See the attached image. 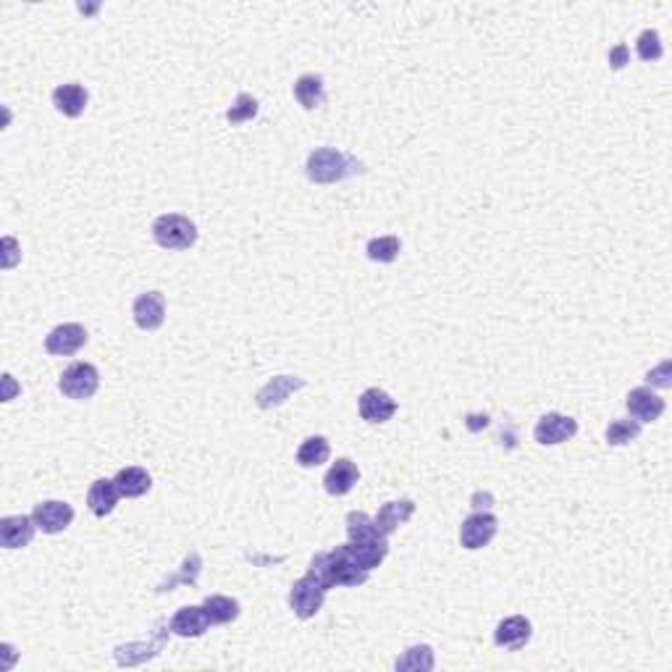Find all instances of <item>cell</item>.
I'll use <instances>...</instances> for the list:
<instances>
[{"instance_id":"f1b7e54d","label":"cell","mask_w":672,"mask_h":672,"mask_svg":"<svg viewBox=\"0 0 672 672\" xmlns=\"http://www.w3.org/2000/svg\"><path fill=\"white\" fill-rule=\"evenodd\" d=\"M400 250H402L400 237H394V234H389V237H376V240L368 242V258H371L374 263H394L397 255H400Z\"/></svg>"},{"instance_id":"ffe728a7","label":"cell","mask_w":672,"mask_h":672,"mask_svg":"<svg viewBox=\"0 0 672 672\" xmlns=\"http://www.w3.org/2000/svg\"><path fill=\"white\" fill-rule=\"evenodd\" d=\"M415 515V502L412 499H397V502H386L378 515L374 517L378 525V531L383 534V536H392L400 525H404L410 517Z\"/></svg>"},{"instance_id":"d6a6232c","label":"cell","mask_w":672,"mask_h":672,"mask_svg":"<svg viewBox=\"0 0 672 672\" xmlns=\"http://www.w3.org/2000/svg\"><path fill=\"white\" fill-rule=\"evenodd\" d=\"M182 567H185V570H182L179 575H174V578H168V581L163 583L161 592H171V586H176V583H182V581H189V583H194V581H197V575H200V567H203V560H200V554H189Z\"/></svg>"},{"instance_id":"3957f363","label":"cell","mask_w":672,"mask_h":672,"mask_svg":"<svg viewBox=\"0 0 672 672\" xmlns=\"http://www.w3.org/2000/svg\"><path fill=\"white\" fill-rule=\"evenodd\" d=\"M153 240L161 244L163 250H189L197 242V226L187 215L163 213L153 223Z\"/></svg>"},{"instance_id":"5bb4252c","label":"cell","mask_w":672,"mask_h":672,"mask_svg":"<svg viewBox=\"0 0 672 672\" xmlns=\"http://www.w3.org/2000/svg\"><path fill=\"white\" fill-rule=\"evenodd\" d=\"M339 552L350 560L352 565L371 573L374 567H378L386 554H389V541H371V544H355V541H347L339 546Z\"/></svg>"},{"instance_id":"9c48e42d","label":"cell","mask_w":672,"mask_h":672,"mask_svg":"<svg viewBox=\"0 0 672 672\" xmlns=\"http://www.w3.org/2000/svg\"><path fill=\"white\" fill-rule=\"evenodd\" d=\"M32 517H34V523H37V528L43 534H61V531H66L71 525L74 510H71V505H66L61 499H51V502L34 505Z\"/></svg>"},{"instance_id":"5b68a950","label":"cell","mask_w":672,"mask_h":672,"mask_svg":"<svg viewBox=\"0 0 672 672\" xmlns=\"http://www.w3.org/2000/svg\"><path fill=\"white\" fill-rule=\"evenodd\" d=\"M98 386H100V374H98V368L92 363H74V365H69L61 374V381H58L61 394L69 397V400H77V402L95 397Z\"/></svg>"},{"instance_id":"4316f807","label":"cell","mask_w":672,"mask_h":672,"mask_svg":"<svg viewBox=\"0 0 672 672\" xmlns=\"http://www.w3.org/2000/svg\"><path fill=\"white\" fill-rule=\"evenodd\" d=\"M331 455V447H328V441L323 439V436H310V439H305L302 444H299V450H297V462L302 465V468H318L323 465L326 459Z\"/></svg>"},{"instance_id":"30bf717a","label":"cell","mask_w":672,"mask_h":672,"mask_svg":"<svg viewBox=\"0 0 672 672\" xmlns=\"http://www.w3.org/2000/svg\"><path fill=\"white\" fill-rule=\"evenodd\" d=\"M531 636H534L531 620L523 618V615H512V618H505L497 625L494 644L499 646V648H505V651H517V648H523V646L531 641Z\"/></svg>"},{"instance_id":"4dcf8cb0","label":"cell","mask_w":672,"mask_h":672,"mask_svg":"<svg viewBox=\"0 0 672 672\" xmlns=\"http://www.w3.org/2000/svg\"><path fill=\"white\" fill-rule=\"evenodd\" d=\"M636 51H639V58H641V61H648V63L659 61V58L665 55V51H662V40H659V32H657V29H644V32L639 34Z\"/></svg>"},{"instance_id":"83f0119b","label":"cell","mask_w":672,"mask_h":672,"mask_svg":"<svg viewBox=\"0 0 672 672\" xmlns=\"http://www.w3.org/2000/svg\"><path fill=\"white\" fill-rule=\"evenodd\" d=\"M397 670H433V648L431 646H410L394 665Z\"/></svg>"},{"instance_id":"1f68e13d","label":"cell","mask_w":672,"mask_h":672,"mask_svg":"<svg viewBox=\"0 0 672 672\" xmlns=\"http://www.w3.org/2000/svg\"><path fill=\"white\" fill-rule=\"evenodd\" d=\"M258 100L252 98V95H237V103L226 110V121H232V124H242V121H252L255 116H258Z\"/></svg>"},{"instance_id":"52a82bcc","label":"cell","mask_w":672,"mask_h":672,"mask_svg":"<svg viewBox=\"0 0 672 672\" xmlns=\"http://www.w3.org/2000/svg\"><path fill=\"white\" fill-rule=\"evenodd\" d=\"M497 517L491 512H473L462 525H459V544L470 552L484 549L491 544V538L497 536Z\"/></svg>"},{"instance_id":"ac0fdd59","label":"cell","mask_w":672,"mask_h":672,"mask_svg":"<svg viewBox=\"0 0 672 672\" xmlns=\"http://www.w3.org/2000/svg\"><path fill=\"white\" fill-rule=\"evenodd\" d=\"M357 481H360L357 465L350 458H339L328 468V473L323 478V486H326V491L331 497H345V494H350L352 488H355Z\"/></svg>"},{"instance_id":"f546056e","label":"cell","mask_w":672,"mask_h":672,"mask_svg":"<svg viewBox=\"0 0 672 672\" xmlns=\"http://www.w3.org/2000/svg\"><path fill=\"white\" fill-rule=\"evenodd\" d=\"M639 436H641V423H639V421H612V423L607 426V433H604V439H607L610 447L630 444V441H636Z\"/></svg>"},{"instance_id":"44dd1931","label":"cell","mask_w":672,"mask_h":672,"mask_svg":"<svg viewBox=\"0 0 672 672\" xmlns=\"http://www.w3.org/2000/svg\"><path fill=\"white\" fill-rule=\"evenodd\" d=\"M118 488L113 481H108V478H98L95 484L90 486V491H87V507L90 512L95 515V517H106L110 512L116 510V505H118Z\"/></svg>"},{"instance_id":"7c38bea8","label":"cell","mask_w":672,"mask_h":672,"mask_svg":"<svg viewBox=\"0 0 672 672\" xmlns=\"http://www.w3.org/2000/svg\"><path fill=\"white\" fill-rule=\"evenodd\" d=\"M357 407H360L363 421L365 423H374V426L392 421L394 412H397V402L383 389H365L360 394V400H357Z\"/></svg>"},{"instance_id":"484cf974","label":"cell","mask_w":672,"mask_h":672,"mask_svg":"<svg viewBox=\"0 0 672 672\" xmlns=\"http://www.w3.org/2000/svg\"><path fill=\"white\" fill-rule=\"evenodd\" d=\"M203 607H205V612H208V618L213 625H226V622H232V620L240 618V601L237 599H232V596H208L205 601H203Z\"/></svg>"},{"instance_id":"9a60e30c","label":"cell","mask_w":672,"mask_h":672,"mask_svg":"<svg viewBox=\"0 0 672 672\" xmlns=\"http://www.w3.org/2000/svg\"><path fill=\"white\" fill-rule=\"evenodd\" d=\"M37 523L32 515H8L0 520V544L5 549H22L34 538Z\"/></svg>"},{"instance_id":"836d02e7","label":"cell","mask_w":672,"mask_h":672,"mask_svg":"<svg viewBox=\"0 0 672 672\" xmlns=\"http://www.w3.org/2000/svg\"><path fill=\"white\" fill-rule=\"evenodd\" d=\"M670 371H672L670 363H662V365H659L657 371H648L646 381H648V383H654V386H662V389H667V386H672Z\"/></svg>"},{"instance_id":"e0dca14e","label":"cell","mask_w":672,"mask_h":672,"mask_svg":"<svg viewBox=\"0 0 672 672\" xmlns=\"http://www.w3.org/2000/svg\"><path fill=\"white\" fill-rule=\"evenodd\" d=\"M305 386V381L297 376H276L270 378L269 383L258 392V397H255V402L260 410H273V407H279V404H284L295 392H299Z\"/></svg>"},{"instance_id":"7a4b0ae2","label":"cell","mask_w":672,"mask_h":672,"mask_svg":"<svg viewBox=\"0 0 672 672\" xmlns=\"http://www.w3.org/2000/svg\"><path fill=\"white\" fill-rule=\"evenodd\" d=\"M310 570L321 578L326 592L336 589V586H363L368 581V573L352 565L350 560L339 552V546L334 552L316 554L313 563H310Z\"/></svg>"},{"instance_id":"d590c367","label":"cell","mask_w":672,"mask_h":672,"mask_svg":"<svg viewBox=\"0 0 672 672\" xmlns=\"http://www.w3.org/2000/svg\"><path fill=\"white\" fill-rule=\"evenodd\" d=\"M465 426L470 431H481L488 426V415H468V421H465Z\"/></svg>"},{"instance_id":"4fadbf2b","label":"cell","mask_w":672,"mask_h":672,"mask_svg":"<svg viewBox=\"0 0 672 672\" xmlns=\"http://www.w3.org/2000/svg\"><path fill=\"white\" fill-rule=\"evenodd\" d=\"M135 323L142 331H156L166 321V297L161 292H145L135 299L132 305Z\"/></svg>"},{"instance_id":"8992f818","label":"cell","mask_w":672,"mask_h":672,"mask_svg":"<svg viewBox=\"0 0 672 672\" xmlns=\"http://www.w3.org/2000/svg\"><path fill=\"white\" fill-rule=\"evenodd\" d=\"M578 433V421L563 415V412H546L541 415L534 429V436L541 447H557V444H565L573 436Z\"/></svg>"},{"instance_id":"2e32d148","label":"cell","mask_w":672,"mask_h":672,"mask_svg":"<svg viewBox=\"0 0 672 672\" xmlns=\"http://www.w3.org/2000/svg\"><path fill=\"white\" fill-rule=\"evenodd\" d=\"M213 622L208 618V612H205V607L200 604V607H182L171 622H168V628H171V633L174 636H182V639H200L208 628H211Z\"/></svg>"},{"instance_id":"d6986e66","label":"cell","mask_w":672,"mask_h":672,"mask_svg":"<svg viewBox=\"0 0 672 672\" xmlns=\"http://www.w3.org/2000/svg\"><path fill=\"white\" fill-rule=\"evenodd\" d=\"M90 103V95L87 90L77 84V81H69V84H61L53 90V106L58 113H63L66 118H80L84 113V108Z\"/></svg>"},{"instance_id":"ba28073f","label":"cell","mask_w":672,"mask_h":672,"mask_svg":"<svg viewBox=\"0 0 672 672\" xmlns=\"http://www.w3.org/2000/svg\"><path fill=\"white\" fill-rule=\"evenodd\" d=\"M87 345V328L80 323H63L55 326L53 331L45 336V350L58 357H69L77 355Z\"/></svg>"},{"instance_id":"277c9868","label":"cell","mask_w":672,"mask_h":672,"mask_svg":"<svg viewBox=\"0 0 672 672\" xmlns=\"http://www.w3.org/2000/svg\"><path fill=\"white\" fill-rule=\"evenodd\" d=\"M323 599H326V586L321 583V578L308 570L297 583H292V592H289V607L299 620L316 618L321 612Z\"/></svg>"},{"instance_id":"7402d4cb","label":"cell","mask_w":672,"mask_h":672,"mask_svg":"<svg viewBox=\"0 0 672 672\" xmlns=\"http://www.w3.org/2000/svg\"><path fill=\"white\" fill-rule=\"evenodd\" d=\"M113 484L118 488V494L121 497H127V499H137V497H145L147 491H150V486H153V478H150V473L145 470V468H124V470H118L116 473V478H113Z\"/></svg>"},{"instance_id":"e575fe53","label":"cell","mask_w":672,"mask_h":672,"mask_svg":"<svg viewBox=\"0 0 672 672\" xmlns=\"http://www.w3.org/2000/svg\"><path fill=\"white\" fill-rule=\"evenodd\" d=\"M625 63H630V51H628V45L625 43H620L615 45L612 51H610V66L620 71V69H625Z\"/></svg>"},{"instance_id":"d4e9b609","label":"cell","mask_w":672,"mask_h":672,"mask_svg":"<svg viewBox=\"0 0 672 672\" xmlns=\"http://www.w3.org/2000/svg\"><path fill=\"white\" fill-rule=\"evenodd\" d=\"M347 536L355 544H371V541H386V536L378 531L376 520L365 512H350L347 515Z\"/></svg>"},{"instance_id":"603a6c76","label":"cell","mask_w":672,"mask_h":672,"mask_svg":"<svg viewBox=\"0 0 672 672\" xmlns=\"http://www.w3.org/2000/svg\"><path fill=\"white\" fill-rule=\"evenodd\" d=\"M295 98L305 110H316L326 103V87H323L321 77L316 74H305L295 81Z\"/></svg>"},{"instance_id":"8fae6325","label":"cell","mask_w":672,"mask_h":672,"mask_svg":"<svg viewBox=\"0 0 672 672\" xmlns=\"http://www.w3.org/2000/svg\"><path fill=\"white\" fill-rule=\"evenodd\" d=\"M625 407H628V412L633 415V421H639V423H654V421H659L662 415H665V400L662 397H657L651 389H633L628 397H625Z\"/></svg>"},{"instance_id":"6da1fadb","label":"cell","mask_w":672,"mask_h":672,"mask_svg":"<svg viewBox=\"0 0 672 672\" xmlns=\"http://www.w3.org/2000/svg\"><path fill=\"white\" fill-rule=\"evenodd\" d=\"M308 179L316 182V185H334V182H345L355 174L363 171V163L357 158H352L342 150H334V147H321L316 153H310L308 158Z\"/></svg>"},{"instance_id":"cb8c5ba5","label":"cell","mask_w":672,"mask_h":672,"mask_svg":"<svg viewBox=\"0 0 672 672\" xmlns=\"http://www.w3.org/2000/svg\"><path fill=\"white\" fill-rule=\"evenodd\" d=\"M163 625V622H161ZM166 639H168V630H161L158 636H156V641L147 646L142 644H127V646H118L116 648V662L118 665H139V662H145V659H150V657H156V654H161L163 644H166Z\"/></svg>"}]
</instances>
